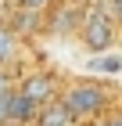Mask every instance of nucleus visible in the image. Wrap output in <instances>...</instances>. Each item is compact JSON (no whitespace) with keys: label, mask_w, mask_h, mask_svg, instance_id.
Returning <instances> with one entry per match:
<instances>
[{"label":"nucleus","mask_w":122,"mask_h":126,"mask_svg":"<svg viewBox=\"0 0 122 126\" xmlns=\"http://www.w3.org/2000/svg\"><path fill=\"white\" fill-rule=\"evenodd\" d=\"M119 22H115L111 7L97 0V4H86L83 11V22H79V40H83V47L90 54H108V50L119 43Z\"/></svg>","instance_id":"f257e3e1"},{"label":"nucleus","mask_w":122,"mask_h":126,"mask_svg":"<svg viewBox=\"0 0 122 126\" xmlns=\"http://www.w3.org/2000/svg\"><path fill=\"white\" fill-rule=\"evenodd\" d=\"M61 101H65V108L72 112V119L83 123V126L104 119L108 108H111V94L104 87H97V83H90V79H86V83H68V87L61 90Z\"/></svg>","instance_id":"f03ea898"},{"label":"nucleus","mask_w":122,"mask_h":126,"mask_svg":"<svg viewBox=\"0 0 122 126\" xmlns=\"http://www.w3.org/2000/svg\"><path fill=\"white\" fill-rule=\"evenodd\" d=\"M18 90L29 97V101H36V105H47L50 97L57 94V76L54 72H32L18 83Z\"/></svg>","instance_id":"7ed1b4c3"},{"label":"nucleus","mask_w":122,"mask_h":126,"mask_svg":"<svg viewBox=\"0 0 122 126\" xmlns=\"http://www.w3.org/2000/svg\"><path fill=\"white\" fill-rule=\"evenodd\" d=\"M68 123H75V119H72V112L65 108L61 97H50L47 105H40L36 119H32V126H68Z\"/></svg>","instance_id":"20e7f679"},{"label":"nucleus","mask_w":122,"mask_h":126,"mask_svg":"<svg viewBox=\"0 0 122 126\" xmlns=\"http://www.w3.org/2000/svg\"><path fill=\"white\" fill-rule=\"evenodd\" d=\"M36 112H40V105H36V101H29V97L22 94L18 87L11 90V126H32Z\"/></svg>","instance_id":"39448f33"},{"label":"nucleus","mask_w":122,"mask_h":126,"mask_svg":"<svg viewBox=\"0 0 122 126\" xmlns=\"http://www.w3.org/2000/svg\"><path fill=\"white\" fill-rule=\"evenodd\" d=\"M18 50H22V32L14 25H4L0 22V68H7L18 61Z\"/></svg>","instance_id":"423d86ee"},{"label":"nucleus","mask_w":122,"mask_h":126,"mask_svg":"<svg viewBox=\"0 0 122 126\" xmlns=\"http://www.w3.org/2000/svg\"><path fill=\"white\" fill-rule=\"evenodd\" d=\"M0 126H11V90L0 94Z\"/></svg>","instance_id":"0eeeda50"},{"label":"nucleus","mask_w":122,"mask_h":126,"mask_svg":"<svg viewBox=\"0 0 122 126\" xmlns=\"http://www.w3.org/2000/svg\"><path fill=\"white\" fill-rule=\"evenodd\" d=\"M50 0H18V7H29V11H43Z\"/></svg>","instance_id":"6e6552de"},{"label":"nucleus","mask_w":122,"mask_h":126,"mask_svg":"<svg viewBox=\"0 0 122 126\" xmlns=\"http://www.w3.org/2000/svg\"><path fill=\"white\" fill-rule=\"evenodd\" d=\"M108 7H111V15H115V22L122 25V0H104Z\"/></svg>","instance_id":"1a4fd4ad"},{"label":"nucleus","mask_w":122,"mask_h":126,"mask_svg":"<svg viewBox=\"0 0 122 126\" xmlns=\"http://www.w3.org/2000/svg\"><path fill=\"white\" fill-rule=\"evenodd\" d=\"M4 90H14V83H11V76L0 68V94H4Z\"/></svg>","instance_id":"9d476101"},{"label":"nucleus","mask_w":122,"mask_h":126,"mask_svg":"<svg viewBox=\"0 0 122 126\" xmlns=\"http://www.w3.org/2000/svg\"><path fill=\"white\" fill-rule=\"evenodd\" d=\"M97 68H104V72H115V68H122V61H119V58H111V61H101Z\"/></svg>","instance_id":"9b49d317"},{"label":"nucleus","mask_w":122,"mask_h":126,"mask_svg":"<svg viewBox=\"0 0 122 126\" xmlns=\"http://www.w3.org/2000/svg\"><path fill=\"white\" fill-rule=\"evenodd\" d=\"M111 126H122V115H111Z\"/></svg>","instance_id":"f8f14e48"},{"label":"nucleus","mask_w":122,"mask_h":126,"mask_svg":"<svg viewBox=\"0 0 122 126\" xmlns=\"http://www.w3.org/2000/svg\"><path fill=\"white\" fill-rule=\"evenodd\" d=\"M79 4H97V0H79Z\"/></svg>","instance_id":"ddd939ff"}]
</instances>
